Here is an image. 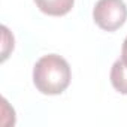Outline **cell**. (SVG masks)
Returning a JSON list of instances; mask_svg holds the SVG:
<instances>
[{
  "label": "cell",
  "instance_id": "obj_2",
  "mask_svg": "<svg viewBox=\"0 0 127 127\" xmlns=\"http://www.w3.org/2000/svg\"><path fill=\"white\" fill-rule=\"evenodd\" d=\"M93 18L102 30L115 32L127 20V6L123 0H99L93 9Z\"/></svg>",
  "mask_w": 127,
  "mask_h": 127
},
{
  "label": "cell",
  "instance_id": "obj_3",
  "mask_svg": "<svg viewBox=\"0 0 127 127\" xmlns=\"http://www.w3.org/2000/svg\"><path fill=\"white\" fill-rule=\"evenodd\" d=\"M75 0H34L36 6L46 15L63 17L70 12Z\"/></svg>",
  "mask_w": 127,
  "mask_h": 127
},
{
  "label": "cell",
  "instance_id": "obj_5",
  "mask_svg": "<svg viewBox=\"0 0 127 127\" xmlns=\"http://www.w3.org/2000/svg\"><path fill=\"white\" fill-rule=\"evenodd\" d=\"M121 61L127 66V37L123 42V48H121Z\"/></svg>",
  "mask_w": 127,
  "mask_h": 127
},
{
  "label": "cell",
  "instance_id": "obj_1",
  "mask_svg": "<svg viewBox=\"0 0 127 127\" xmlns=\"http://www.w3.org/2000/svg\"><path fill=\"white\" fill-rule=\"evenodd\" d=\"M70 78L72 72L69 63L57 54L40 57L33 67V82L42 94H61L69 87Z\"/></svg>",
  "mask_w": 127,
  "mask_h": 127
},
{
  "label": "cell",
  "instance_id": "obj_4",
  "mask_svg": "<svg viewBox=\"0 0 127 127\" xmlns=\"http://www.w3.org/2000/svg\"><path fill=\"white\" fill-rule=\"evenodd\" d=\"M111 84L121 94H127V66L120 60H117L111 69Z\"/></svg>",
  "mask_w": 127,
  "mask_h": 127
}]
</instances>
